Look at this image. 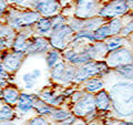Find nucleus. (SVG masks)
<instances>
[{
    "mask_svg": "<svg viewBox=\"0 0 133 125\" xmlns=\"http://www.w3.org/2000/svg\"><path fill=\"white\" fill-rule=\"evenodd\" d=\"M26 125H49V124H48L47 121L44 120L43 116L39 115V116H36V117L31 119Z\"/></svg>",
    "mask_w": 133,
    "mask_h": 125,
    "instance_id": "34",
    "label": "nucleus"
},
{
    "mask_svg": "<svg viewBox=\"0 0 133 125\" xmlns=\"http://www.w3.org/2000/svg\"><path fill=\"white\" fill-rule=\"evenodd\" d=\"M100 0H76V18L88 19L98 13Z\"/></svg>",
    "mask_w": 133,
    "mask_h": 125,
    "instance_id": "8",
    "label": "nucleus"
},
{
    "mask_svg": "<svg viewBox=\"0 0 133 125\" xmlns=\"http://www.w3.org/2000/svg\"><path fill=\"white\" fill-rule=\"evenodd\" d=\"M16 37V32L11 27H9L8 24H5L2 22H0V38H5L8 40H14Z\"/></svg>",
    "mask_w": 133,
    "mask_h": 125,
    "instance_id": "27",
    "label": "nucleus"
},
{
    "mask_svg": "<svg viewBox=\"0 0 133 125\" xmlns=\"http://www.w3.org/2000/svg\"><path fill=\"white\" fill-rule=\"evenodd\" d=\"M95 110H97V106H95V100L93 94L84 93L83 96L76 102L72 112L73 115L78 116V117H88L89 115L95 113Z\"/></svg>",
    "mask_w": 133,
    "mask_h": 125,
    "instance_id": "6",
    "label": "nucleus"
},
{
    "mask_svg": "<svg viewBox=\"0 0 133 125\" xmlns=\"http://www.w3.org/2000/svg\"><path fill=\"white\" fill-rule=\"evenodd\" d=\"M132 34H133V33H132Z\"/></svg>",
    "mask_w": 133,
    "mask_h": 125,
    "instance_id": "47",
    "label": "nucleus"
},
{
    "mask_svg": "<svg viewBox=\"0 0 133 125\" xmlns=\"http://www.w3.org/2000/svg\"><path fill=\"white\" fill-rule=\"evenodd\" d=\"M41 18V15L36 10H17L10 9L7 15L8 26L14 30L30 28Z\"/></svg>",
    "mask_w": 133,
    "mask_h": 125,
    "instance_id": "2",
    "label": "nucleus"
},
{
    "mask_svg": "<svg viewBox=\"0 0 133 125\" xmlns=\"http://www.w3.org/2000/svg\"><path fill=\"white\" fill-rule=\"evenodd\" d=\"M12 45V41L11 40H8L5 38H0V52L5 51L8 48H11Z\"/></svg>",
    "mask_w": 133,
    "mask_h": 125,
    "instance_id": "35",
    "label": "nucleus"
},
{
    "mask_svg": "<svg viewBox=\"0 0 133 125\" xmlns=\"http://www.w3.org/2000/svg\"><path fill=\"white\" fill-rule=\"evenodd\" d=\"M127 1L129 2V5L131 6V8H132V5H133V0H127Z\"/></svg>",
    "mask_w": 133,
    "mask_h": 125,
    "instance_id": "43",
    "label": "nucleus"
},
{
    "mask_svg": "<svg viewBox=\"0 0 133 125\" xmlns=\"http://www.w3.org/2000/svg\"><path fill=\"white\" fill-rule=\"evenodd\" d=\"M1 92H2V86L0 85V95H1Z\"/></svg>",
    "mask_w": 133,
    "mask_h": 125,
    "instance_id": "45",
    "label": "nucleus"
},
{
    "mask_svg": "<svg viewBox=\"0 0 133 125\" xmlns=\"http://www.w3.org/2000/svg\"><path fill=\"white\" fill-rule=\"evenodd\" d=\"M30 34L26 31H20L18 34H16L15 39L12 40L11 49L16 52L27 53L29 44H30Z\"/></svg>",
    "mask_w": 133,
    "mask_h": 125,
    "instance_id": "13",
    "label": "nucleus"
},
{
    "mask_svg": "<svg viewBox=\"0 0 133 125\" xmlns=\"http://www.w3.org/2000/svg\"><path fill=\"white\" fill-rule=\"evenodd\" d=\"M61 6H65V5H69V3H71L73 0H59Z\"/></svg>",
    "mask_w": 133,
    "mask_h": 125,
    "instance_id": "39",
    "label": "nucleus"
},
{
    "mask_svg": "<svg viewBox=\"0 0 133 125\" xmlns=\"http://www.w3.org/2000/svg\"><path fill=\"white\" fill-rule=\"evenodd\" d=\"M61 60V53L59 50L57 49H52L47 53V57H45V62H47V65L49 69H52L56 64H58Z\"/></svg>",
    "mask_w": 133,
    "mask_h": 125,
    "instance_id": "24",
    "label": "nucleus"
},
{
    "mask_svg": "<svg viewBox=\"0 0 133 125\" xmlns=\"http://www.w3.org/2000/svg\"><path fill=\"white\" fill-rule=\"evenodd\" d=\"M111 104L120 116H131L133 114V83L121 81L110 87Z\"/></svg>",
    "mask_w": 133,
    "mask_h": 125,
    "instance_id": "1",
    "label": "nucleus"
},
{
    "mask_svg": "<svg viewBox=\"0 0 133 125\" xmlns=\"http://www.w3.org/2000/svg\"><path fill=\"white\" fill-rule=\"evenodd\" d=\"M76 70H77V66L74 65H66V69H65V73H64V77H63V80H62V83H69L74 80V74H76Z\"/></svg>",
    "mask_w": 133,
    "mask_h": 125,
    "instance_id": "30",
    "label": "nucleus"
},
{
    "mask_svg": "<svg viewBox=\"0 0 133 125\" xmlns=\"http://www.w3.org/2000/svg\"><path fill=\"white\" fill-rule=\"evenodd\" d=\"M93 36H94L95 41H105L108 38L112 37V33H111L109 26H108V22L103 23L98 29H95L93 31Z\"/></svg>",
    "mask_w": 133,
    "mask_h": 125,
    "instance_id": "23",
    "label": "nucleus"
},
{
    "mask_svg": "<svg viewBox=\"0 0 133 125\" xmlns=\"http://www.w3.org/2000/svg\"><path fill=\"white\" fill-rule=\"evenodd\" d=\"M15 116V112L12 110L11 105L7 103L0 104V121H9Z\"/></svg>",
    "mask_w": 133,
    "mask_h": 125,
    "instance_id": "26",
    "label": "nucleus"
},
{
    "mask_svg": "<svg viewBox=\"0 0 133 125\" xmlns=\"http://www.w3.org/2000/svg\"><path fill=\"white\" fill-rule=\"evenodd\" d=\"M124 42H125V40H124L123 37H121L120 34L110 37V38H108L105 40V44H107V48H108V51L109 52L122 48L124 45Z\"/></svg>",
    "mask_w": 133,
    "mask_h": 125,
    "instance_id": "21",
    "label": "nucleus"
},
{
    "mask_svg": "<svg viewBox=\"0 0 133 125\" xmlns=\"http://www.w3.org/2000/svg\"><path fill=\"white\" fill-rule=\"evenodd\" d=\"M35 110L39 115L44 116V115H51L55 107L49 105L48 103H45L44 101H42V100H40L38 98L35 102Z\"/></svg>",
    "mask_w": 133,
    "mask_h": 125,
    "instance_id": "22",
    "label": "nucleus"
},
{
    "mask_svg": "<svg viewBox=\"0 0 133 125\" xmlns=\"http://www.w3.org/2000/svg\"><path fill=\"white\" fill-rule=\"evenodd\" d=\"M65 69H66V64L63 61H60L58 64H56L51 69V73H50L51 80L55 82H62L65 73Z\"/></svg>",
    "mask_w": 133,
    "mask_h": 125,
    "instance_id": "20",
    "label": "nucleus"
},
{
    "mask_svg": "<svg viewBox=\"0 0 133 125\" xmlns=\"http://www.w3.org/2000/svg\"><path fill=\"white\" fill-rule=\"evenodd\" d=\"M35 29H36V32L39 36L49 37L53 30L51 17H41L38 21L35 23Z\"/></svg>",
    "mask_w": 133,
    "mask_h": 125,
    "instance_id": "15",
    "label": "nucleus"
},
{
    "mask_svg": "<svg viewBox=\"0 0 133 125\" xmlns=\"http://www.w3.org/2000/svg\"><path fill=\"white\" fill-rule=\"evenodd\" d=\"M27 53H22V52H16V51H10L8 52L6 51L2 55V59L1 62L5 69L8 73H14L17 72L21 65L23 63V60H24V57H26Z\"/></svg>",
    "mask_w": 133,
    "mask_h": 125,
    "instance_id": "10",
    "label": "nucleus"
},
{
    "mask_svg": "<svg viewBox=\"0 0 133 125\" xmlns=\"http://www.w3.org/2000/svg\"><path fill=\"white\" fill-rule=\"evenodd\" d=\"M109 69L110 68L105 61H90L88 63L82 64L79 68H77L73 81L77 83H81L85 82L87 80H89L93 77H104L105 74L109 73Z\"/></svg>",
    "mask_w": 133,
    "mask_h": 125,
    "instance_id": "3",
    "label": "nucleus"
},
{
    "mask_svg": "<svg viewBox=\"0 0 133 125\" xmlns=\"http://www.w3.org/2000/svg\"><path fill=\"white\" fill-rule=\"evenodd\" d=\"M74 30L71 28L69 23H63L61 26L53 28L51 34L49 36V42L51 44L52 49L64 50L68 44H70L73 38Z\"/></svg>",
    "mask_w": 133,
    "mask_h": 125,
    "instance_id": "4",
    "label": "nucleus"
},
{
    "mask_svg": "<svg viewBox=\"0 0 133 125\" xmlns=\"http://www.w3.org/2000/svg\"><path fill=\"white\" fill-rule=\"evenodd\" d=\"M62 57L66 62H69V64L74 66H80L90 61H93L91 55L83 49H81L80 51H77L76 49H66L62 53Z\"/></svg>",
    "mask_w": 133,
    "mask_h": 125,
    "instance_id": "11",
    "label": "nucleus"
},
{
    "mask_svg": "<svg viewBox=\"0 0 133 125\" xmlns=\"http://www.w3.org/2000/svg\"><path fill=\"white\" fill-rule=\"evenodd\" d=\"M32 7L42 17H53L61 10V3L59 0H33Z\"/></svg>",
    "mask_w": 133,
    "mask_h": 125,
    "instance_id": "9",
    "label": "nucleus"
},
{
    "mask_svg": "<svg viewBox=\"0 0 133 125\" xmlns=\"http://www.w3.org/2000/svg\"><path fill=\"white\" fill-rule=\"evenodd\" d=\"M72 114L70 113L69 111L62 110V109H55L52 112V114L50 115L51 119L55 121V122H63L64 120H66L68 117H70Z\"/></svg>",
    "mask_w": 133,
    "mask_h": 125,
    "instance_id": "28",
    "label": "nucleus"
},
{
    "mask_svg": "<svg viewBox=\"0 0 133 125\" xmlns=\"http://www.w3.org/2000/svg\"><path fill=\"white\" fill-rule=\"evenodd\" d=\"M105 62L109 68H118L120 65L129 64L133 62V53L129 48H120L114 51H111L105 57Z\"/></svg>",
    "mask_w": 133,
    "mask_h": 125,
    "instance_id": "7",
    "label": "nucleus"
},
{
    "mask_svg": "<svg viewBox=\"0 0 133 125\" xmlns=\"http://www.w3.org/2000/svg\"><path fill=\"white\" fill-rule=\"evenodd\" d=\"M132 7H133V5H132Z\"/></svg>",
    "mask_w": 133,
    "mask_h": 125,
    "instance_id": "46",
    "label": "nucleus"
},
{
    "mask_svg": "<svg viewBox=\"0 0 133 125\" xmlns=\"http://www.w3.org/2000/svg\"><path fill=\"white\" fill-rule=\"evenodd\" d=\"M95 106L99 111H109L111 109V98L109 92L105 90H101L95 94Z\"/></svg>",
    "mask_w": 133,
    "mask_h": 125,
    "instance_id": "17",
    "label": "nucleus"
},
{
    "mask_svg": "<svg viewBox=\"0 0 133 125\" xmlns=\"http://www.w3.org/2000/svg\"><path fill=\"white\" fill-rule=\"evenodd\" d=\"M9 1L15 2V3H22V2L26 1V0H9Z\"/></svg>",
    "mask_w": 133,
    "mask_h": 125,
    "instance_id": "42",
    "label": "nucleus"
},
{
    "mask_svg": "<svg viewBox=\"0 0 133 125\" xmlns=\"http://www.w3.org/2000/svg\"><path fill=\"white\" fill-rule=\"evenodd\" d=\"M8 10V3L7 0H0V16H2Z\"/></svg>",
    "mask_w": 133,
    "mask_h": 125,
    "instance_id": "36",
    "label": "nucleus"
},
{
    "mask_svg": "<svg viewBox=\"0 0 133 125\" xmlns=\"http://www.w3.org/2000/svg\"><path fill=\"white\" fill-rule=\"evenodd\" d=\"M19 96H20L19 91L14 86L3 87L1 95H0L2 101L7 104H9V105H15V104H17V102H18V100H19Z\"/></svg>",
    "mask_w": 133,
    "mask_h": 125,
    "instance_id": "18",
    "label": "nucleus"
},
{
    "mask_svg": "<svg viewBox=\"0 0 133 125\" xmlns=\"http://www.w3.org/2000/svg\"><path fill=\"white\" fill-rule=\"evenodd\" d=\"M8 80H9V73L6 71L2 62L0 61V85L6 86L8 83Z\"/></svg>",
    "mask_w": 133,
    "mask_h": 125,
    "instance_id": "31",
    "label": "nucleus"
},
{
    "mask_svg": "<svg viewBox=\"0 0 133 125\" xmlns=\"http://www.w3.org/2000/svg\"><path fill=\"white\" fill-rule=\"evenodd\" d=\"M51 44L43 36H37L30 39V44H29L27 54H41V53H48L50 51Z\"/></svg>",
    "mask_w": 133,
    "mask_h": 125,
    "instance_id": "12",
    "label": "nucleus"
},
{
    "mask_svg": "<svg viewBox=\"0 0 133 125\" xmlns=\"http://www.w3.org/2000/svg\"><path fill=\"white\" fill-rule=\"evenodd\" d=\"M130 9L131 6L127 0H110L109 2L99 8L97 15L105 20H110L124 16Z\"/></svg>",
    "mask_w": 133,
    "mask_h": 125,
    "instance_id": "5",
    "label": "nucleus"
},
{
    "mask_svg": "<svg viewBox=\"0 0 133 125\" xmlns=\"http://www.w3.org/2000/svg\"><path fill=\"white\" fill-rule=\"evenodd\" d=\"M133 33V20L132 21H129L125 26H123L121 29V32H120V36L125 38L129 34H132Z\"/></svg>",
    "mask_w": 133,
    "mask_h": 125,
    "instance_id": "32",
    "label": "nucleus"
},
{
    "mask_svg": "<svg viewBox=\"0 0 133 125\" xmlns=\"http://www.w3.org/2000/svg\"><path fill=\"white\" fill-rule=\"evenodd\" d=\"M103 89H104V81L100 77H93L84 82V90L87 93H98Z\"/></svg>",
    "mask_w": 133,
    "mask_h": 125,
    "instance_id": "19",
    "label": "nucleus"
},
{
    "mask_svg": "<svg viewBox=\"0 0 133 125\" xmlns=\"http://www.w3.org/2000/svg\"><path fill=\"white\" fill-rule=\"evenodd\" d=\"M30 73H31V75L35 78L37 81H38V79L41 78V74H42V73H41V70L40 69H33V70L30 71Z\"/></svg>",
    "mask_w": 133,
    "mask_h": 125,
    "instance_id": "38",
    "label": "nucleus"
},
{
    "mask_svg": "<svg viewBox=\"0 0 133 125\" xmlns=\"http://www.w3.org/2000/svg\"><path fill=\"white\" fill-rule=\"evenodd\" d=\"M65 95H57L53 91L51 90H43L42 92H40L39 99L44 101L45 103H48L51 106H59L65 100Z\"/></svg>",
    "mask_w": 133,
    "mask_h": 125,
    "instance_id": "16",
    "label": "nucleus"
},
{
    "mask_svg": "<svg viewBox=\"0 0 133 125\" xmlns=\"http://www.w3.org/2000/svg\"><path fill=\"white\" fill-rule=\"evenodd\" d=\"M73 125H87V123L84 122V121H81V120H79V121H76L74 122Z\"/></svg>",
    "mask_w": 133,
    "mask_h": 125,
    "instance_id": "40",
    "label": "nucleus"
},
{
    "mask_svg": "<svg viewBox=\"0 0 133 125\" xmlns=\"http://www.w3.org/2000/svg\"><path fill=\"white\" fill-rule=\"evenodd\" d=\"M21 81L23 83L24 89H27V90H32L33 87H35L36 83H37V80L31 75L30 72L23 73L22 77H21Z\"/></svg>",
    "mask_w": 133,
    "mask_h": 125,
    "instance_id": "29",
    "label": "nucleus"
},
{
    "mask_svg": "<svg viewBox=\"0 0 133 125\" xmlns=\"http://www.w3.org/2000/svg\"><path fill=\"white\" fill-rule=\"evenodd\" d=\"M76 122V115H71L70 117L64 120L63 122H61V125H73Z\"/></svg>",
    "mask_w": 133,
    "mask_h": 125,
    "instance_id": "37",
    "label": "nucleus"
},
{
    "mask_svg": "<svg viewBox=\"0 0 133 125\" xmlns=\"http://www.w3.org/2000/svg\"><path fill=\"white\" fill-rule=\"evenodd\" d=\"M89 125H99V124H98L97 122H91V123H90Z\"/></svg>",
    "mask_w": 133,
    "mask_h": 125,
    "instance_id": "44",
    "label": "nucleus"
},
{
    "mask_svg": "<svg viewBox=\"0 0 133 125\" xmlns=\"http://www.w3.org/2000/svg\"><path fill=\"white\" fill-rule=\"evenodd\" d=\"M51 20H52L53 28H57V27H59V26H61V24H63V23L66 22V19L64 18V16L59 15V13L51 17Z\"/></svg>",
    "mask_w": 133,
    "mask_h": 125,
    "instance_id": "33",
    "label": "nucleus"
},
{
    "mask_svg": "<svg viewBox=\"0 0 133 125\" xmlns=\"http://www.w3.org/2000/svg\"><path fill=\"white\" fill-rule=\"evenodd\" d=\"M118 125H133V122H129V121H123V122H120Z\"/></svg>",
    "mask_w": 133,
    "mask_h": 125,
    "instance_id": "41",
    "label": "nucleus"
},
{
    "mask_svg": "<svg viewBox=\"0 0 133 125\" xmlns=\"http://www.w3.org/2000/svg\"><path fill=\"white\" fill-rule=\"evenodd\" d=\"M38 99L36 95L28 93H20L19 100L17 102V109L21 113H29L30 111L35 110V102Z\"/></svg>",
    "mask_w": 133,
    "mask_h": 125,
    "instance_id": "14",
    "label": "nucleus"
},
{
    "mask_svg": "<svg viewBox=\"0 0 133 125\" xmlns=\"http://www.w3.org/2000/svg\"><path fill=\"white\" fill-rule=\"evenodd\" d=\"M115 72L127 80H133V62L115 68Z\"/></svg>",
    "mask_w": 133,
    "mask_h": 125,
    "instance_id": "25",
    "label": "nucleus"
}]
</instances>
